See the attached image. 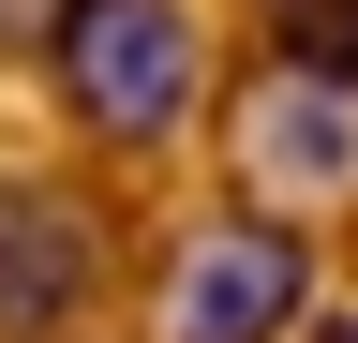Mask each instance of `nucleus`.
Segmentation results:
<instances>
[{
    "label": "nucleus",
    "instance_id": "obj_1",
    "mask_svg": "<svg viewBox=\"0 0 358 343\" xmlns=\"http://www.w3.org/2000/svg\"><path fill=\"white\" fill-rule=\"evenodd\" d=\"M45 75H60V105L105 149H150L209 90V30H194V0H60L45 15Z\"/></svg>",
    "mask_w": 358,
    "mask_h": 343
},
{
    "label": "nucleus",
    "instance_id": "obj_2",
    "mask_svg": "<svg viewBox=\"0 0 358 343\" xmlns=\"http://www.w3.org/2000/svg\"><path fill=\"white\" fill-rule=\"evenodd\" d=\"M224 164H239V194H268V209H329V194H358V90L268 60L254 90H239V119H224Z\"/></svg>",
    "mask_w": 358,
    "mask_h": 343
},
{
    "label": "nucleus",
    "instance_id": "obj_3",
    "mask_svg": "<svg viewBox=\"0 0 358 343\" xmlns=\"http://www.w3.org/2000/svg\"><path fill=\"white\" fill-rule=\"evenodd\" d=\"M313 314V269L284 224H194L164 269V343H284Z\"/></svg>",
    "mask_w": 358,
    "mask_h": 343
},
{
    "label": "nucleus",
    "instance_id": "obj_4",
    "mask_svg": "<svg viewBox=\"0 0 358 343\" xmlns=\"http://www.w3.org/2000/svg\"><path fill=\"white\" fill-rule=\"evenodd\" d=\"M90 284H105L90 209H75V194H45V180H15V194H0V343L75 328V314H90Z\"/></svg>",
    "mask_w": 358,
    "mask_h": 343
},
{
    "label": "nucleus",
    "instance_id": "obj_5",
    "mask_svg": "<svg viewBox=\"0 0 358 343\" xmlns=\"http://www.w3.org/2000/svg\"><path fill=\"white\" fill-rule=\"evenodd\" d=\"M268 60H284V75H329V90H358V0H268Z\"/></svg>",
    "mask_w": 358,
    "mask_h": 343
},
{
    "label": "nucleus",
    "instance_id": "obj_6",
    "mask_svg": "<svg viewBox=\"0 0 358 343\" xmlns=\"http://www.w3.org/2000/svg\"><path fill=\"white\" fill-rule=\"evenodd\" d=\"M329 343H358V314H329Z\"/></svg>",
    "mask_w": 358,
    "mask_h": 343
}]
</instances>
